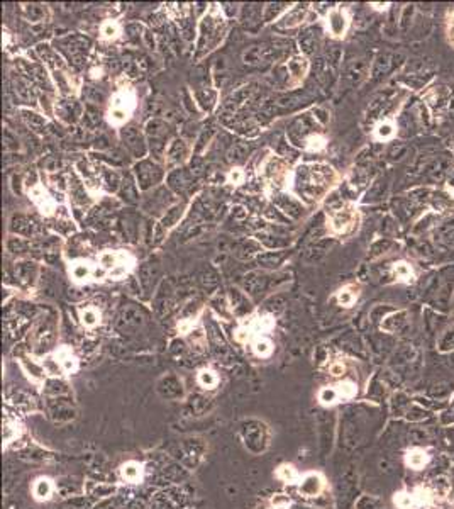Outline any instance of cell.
I'll return each instance as SVG.
<instances>
[{"instance_id": "obj_23", "label": "cell", "mask_w": 454, "mask_h": 509, "mask_svg": "<svg viewBox=\"0 0 454 509\" xmlns=\"http://www.w3.org/2000/svg\"><path fill=\"white\" fill-rule=\"evenodd\" d=\"M446 39L451 48H454V7L449 9L446 14Z\"/></svg>"}, {"instance_id": "obj_11", "label": "cell", "mask_w": 454, "mask_h": 509, "mask_svg": "<svg viewBox=\"0 0 454 509\" xmlns=\"http://www.w3.org/2000/svg\"><path fill=\"white\" fill-rule=\"evenodd\" d=\"M391 272H393L395 279H397L398 282H403V284H412V282H413V279H415L412 267L408 265L407 262H397V263H393V265H391Z\"/></svg>"}, {"instance_id": "obj_5", "label": "cell", "mask_w": 454, "mask_h": 509, "mask_svg": "<svg viewBox=\"0 0 454 509\" xmlns=\"http://www.w3.org/2000/svg\"><path fill=\"white\" fill-rule=\"evenodd\" d=\"M70 275H71V279L78 284L87 282L90 277H99V274L93 270V267L85 260H77V262L71 263L70 265Z\"/></svg>"}, {"instance_id": "obj_8", "label": "cell", "mask_w": 454, "mask_h": 509, "mask_svg": "<svg viewBox=\"0 0 454 509\" xmlns=\"http://www.w3.org/2000/svg\"><path fill=\"white\" fill-rule=\"evenodd\" d=\"M393 502L398 509H415V507H419L425 502V497L424 495H417L415 492L413 494L398 492V494H395Z\"/></svg>"}, {"instance_id": "obj_13", "label": "cell", "mask_w": 454, "mask_h": 509, "mask_svg": "<svg viewBox=\"0 0 454 509\" xmlns=\"http://www.w3.org/2000/svg\"><path fill=\"white\" fill-rule=\"evenodd\" d=\"M427 462H429V455H427L424 450H419V448L410 450V452L407 453V457H405V463L410 468H413V470H420Z\"/></svg>"}, {"instance_id": "obj_20", "label": "cell", "mask_w": 454, "mask_h": 509, "mask_svg": "<svg viewBox=\"0 0 454 509\" xmlns=\"http://www.w3.org/2000/svg\"><path fill=\"white\" fill-rule=\"evenodd\" d=\"M119 31H121V28H119V24L115 21H105L104 24H102V28H100L102 38H104V39L115 38V36L119 34Z\"/></svg>"}, {"instance_id": "obj_7", "label": "cell", "mask_w": 454, "mask_h": 509, "mask_svg": "<svg viewBox=\"0 0 454 509\" xmlns=\"http://www.w3.org/2000/svg\"><path fill=\"white\" fill-rule=\"evenodd\" d=\"M31 199L34 200L36 205H38V207L41 209V212L44 214H51L53 209H55V200L50 197V194H48L39 184H36L33 189H31Z\"/></svg>"}, {"instance_id": "obj_2", "label": "cell", "mask_w": 454, "mask_h": 509, "mask_svg": "<svg viewBox=\"0 0 454 509\" xmlns=\"http://www.w3.org/2000/svg\"><path fill=\"white\" fill-rule=\"evenodd\" d=\"M134 107H136L134 92L129 90V88H121V90L115 92L114 97L110 99V107H109V112H107L109 122L114 124V126H122V124L131 117Z\"/></svg>"}, {"instance_id": "obj_19", "label": "cell", "mask_w": 454, "mask_h": 509, "mask_svg": "<svg viewBox=\"0 0 454 509\" xmlns=\"http://www.w3.org/2000/svg\"><path fill=\"white\" fill-rule=\"evenodd\" d=\"M339 397V391L334 389V387H324L322 391L319 392V401L322 404H334Z\"/></svg>"}, {"instance_id": "obj_14", "label": "cell", "mask_w": 454, "mask_h": 509, "mask_svg": "<svg viewBox=\"0 0 454 509\" xmlns=\"http://www.w3.org/2000/svg\"><path fill=\"white\" fill-rule=\"evenodd\" d=\"M395 133H397V126H395V122L390 119L381 120L375 128V138L378 141H388L395 136Z\"/></svg>"}, {"instance_id": "obj_21", "label": "cell", "mask_w": 454, "mask_h": 509, "mask_svg": "<svg viewBox=\"0 0 454 509\" xmlns=\"http://www.w3.org/2000/svg\"><path fill=\"white\" fill-rule=\"evenodd\" d=\"M277 477L282 479L283 482H288V484H290V482L297 480V470L292 465H282V467H278Z\"/></svg>"}, {"instance_id": "obj_15", "label": "cell", "mask_w": 454, "mask_h": 509, "mask_svg": "<svg viewBox=\"0 0 454 509\" xmlns=\"http://www.w3.org/2000/svg\"><path fill=\"white\" fill-rule=\"evenodd\" d=\"M33 492H34V497L38 499V501H46V499H50L51 494H53V482L50 479H46V477L38 479L34 484Z\"/></svg>"}, {"instance_id": "obj_6", "label": "cell", "mask_w": 454, "mask_h": 509, "mask_svg": "<svg viewBox=\"0 0 454 509\" xmlns=\"http://www.w3.org/2000/svg\"><path fill=\"white\" fill-rule=\"evenodd\" d=\"M322 487H324L322 477H320L319 474H307L304 479H302L298 490H300L304 495H307V497H314V495L320 494Z\"/></svg>"}, {"instance_id": "obj_18", "label": "cell", "mask_w": 454, "mask_h": 509, "mask_svg": "<svg viewBox=\"0 0 454 509\" xmlns=\"http://www.w3.org/2000/svg\"><path fill=\"white\" fill-rule=\"evenodd\" d=\"M198 384L202 387H205V389H213V387L219 384V377H217V373L215 372H212V370H200V373H198Z\"/></svg>"}, {"instance_id": "obj_10", "label": "cell", "mask_w": 454, "mask_h": 509, "mask_svg": "<svg viewBox=\"0 0 454 509\" xmlns=\"http://www.w3.org/2000/svg\"><path fill=\"white\" fill-rule=\"evenodd\" d=\"M56 363L60 365V368L63 370V372L66 373H71V372H75L78 367V361L77 358L73 356V353L68 350V348H61L60 351L56 353Z\"/></svg>"}, {"instance_id": "obj_3", "label": "cell", "mask_w": 454, "mask_h": 509, "mask_svg": "<svg viewBox=\"0 0 454 509\" xmlns=\"http://www.w3.org/2000/svg\"><path fill=\"white\" fill-rule=\"evenodd\" d=\"M358 224V209L354 205H344L329 214L327 226L332 234H346Z\"/></svg>"}, {"instance_id": "obj_28", "label": "cell", "mask_w": 454, "mask_h": 509, "mask_svg": "<svg viewBox=\"0 0 454 509\" xmlns=\"http://www.w3.org/2000/svg\"><path fill=\"white\" fill-rule=\"evenodd\" d=\"M390 4H371V7H375L376 11H385L386 7H388Z\"/></svg>"}, {"instance_id": "obj_22", "label": "cell", "mask_w": 454, "mask_h": 509, "mask_svg": "<svg viewBox=\"0 0 454 509\" xmlns=\"http://www.w3.org/2000/svg\"><path fill=\"white\" fill-rule=\"evenodd\" d=\"M255 351L260 356H268L273 351V346H271V341L266 338H258L255 341Z\"/></svg>"}, {"instance_id": "obj_17", "label": "cell", "mask_w": 454, "mask_h": 509, "mask_svg": "<svg viewBox=\"0 0 454 509\" xmlns=\"http://www.w3.org/2000/svg\"><path fill=\"white\" fill-rule=\"evenodd\" d=\"M122 479L127 482H139L142 479V465L137 462H129L122 465Z\"/></svg>"}, {"instance_id": "obj_9", "label": "cell", "mask_w": 454, "mask_h": 509, "mask_svg": "<svg viewBox=\"0 0 454 509\" xmlns=\"http://www.w3.org/2000/svg\"><path fill=\"white\" fill-rule=\"evenodd\" d=\"M307 70H309V61H307L305 56H293L288 61V75H290L292 80H295V83L302 82Z\"/></svg>"}, {"instance_id": "obj_1", "label": "cell", "mask_w": 454, "mask_h": 509, "mask_svg": "<svg viewBox=\"0 0 454 509\" xmlns=\"http://www.w3.org/2000/svg\"><path fill=\"white\" fill-rule=\"evenodd\" d=\"M336 180L331 167H304L297 170V192L307 200H320Z\"/></svg>"}, {"instance_id": "obj_16", "label": "cell", "mask_w": 454, "mask_h": 509, "mask_svg": "<svg viewBox=\"0 0 454 509\" xmlns=\"http://www.w3.org/2000/svg\"><path fill=\"white\" fill-rule=\"evenodd\" d=\"M80 321L85 328H95L100 323V311L93 306H87L85 309L80 311Z\"/></svg>"}, {"instance_id": "obj_4", "label": "cell", "mask_w": 454, "mask_h": 509, "mask_svg": "<svg viewBox=\"0 0 454 509\" xmlns=\"http://www.w3.org/2000/svg\"><path fill=\"white\" fill-rule=\"evenodd\" d=\"M349 28V17L344 9H332L327 14V29L334 38H344L346 31Z\"/></svg>"}, {"instance_id": "obj_27", "label": "cell", "mask_w": 454, "mask_h": 509, "mask_svg": "<svg viewBox=\"0 0 454 509\" xmlns=\"http://www.w3.org/2000/svg\"><path fill=\"white\" fill-rule=\"evenodd\" d=\"M329 372H331V375H334V377H339V375H342V372H344V365L342 363H334L331 368H329Z\"/></svg>"}, {"instance_id": "obj_26", "label": "cell", "mask_w": 454, "mask_h": 509, "mask_svg": "<svg viewBox=\"0 0 454 509\" xmlns=\"http://www.w3.org/2000/svg\"><path fill=\"white\" fill-rule=\"evenodd\" d=\"M243 178H244V173L241 168H233V172L229 173V182H234L236 185L241 184Z\"/></svg>"}, {"instance_id": "obj_24", "label": "cell", "mask_w": 454, "mask_h": 509, "mask_svg": "<svg viewBox=\"0 0 454 509\" xmlns=\"http://www.w3.org/2000/svg\"><path fill=\"white\" fill-rule=\"evenodd\" d=\"M339 387H341L339 394H342V397H353L356 394V387H354V384H351V382H344Z\"/></svg>"}, {"instance_id": "obj_25", "label": "cell", "mask_w": 454, "mask_h": 509, "mask_svg": "<svg viewBox=\"0 0 454 509\" xmlns=\"http://www.w3.org/2000/svg\"><path fill=\"white\" fill-rule=\"evenodd\" d=\"M19 426H16V424H12V426H7L6 428V436H4V440H6V443H11L12 440L16 438L17 435H19Z\"/></svg>"}, {"instance_id": "obj_12", "label": "cell", "mask_w": 454, "mask_h": 509, "mask_svg": "<svg viewBox=\"0 0 454 509\" xmlns=\"http://www.w3.org/2000/svg\"><path fill=\"white\" fill-rule=\"evenodd\" d=\"M358 294H359L358 285H353V284L346 285V287H342L339 292H337V302L344 307H351L356 302V299H358Z\"/></svg>"}]
</instances>
